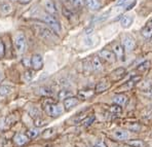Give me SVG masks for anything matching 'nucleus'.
Instances as JSON below:
<instances>
[{
    "instance_id": "nucleus-1",
    "label": "nucleus",
    "mask_w": 152,
    "mask_h": 147,
    "mask_svg": "<svg viewBox=\"0 0 152 147\" xmlns=\"http://www.w3.org/2000/svg\"><path fill=\"white\" fill-rule=\"evenodd\" d=\"M44 110H45L48 115H50V117H58V116H60V115H62V113L64 112V109L61 104L56 103V102H53V101L45 102Z\"/></svg>"
},
{
    "instance_id": "nucleus-2",
    "label": "nucleus",
    "mask_w": 152,
    "mask_h": 147,
    "mask_svg": "<svg viewBox=\"0 0 152 147\" xmlns=\"http://www.w3.org/2000/svg\"><path fill=\"white\" fill-rule=\"evenodd\" d=\"M13 46L18 53H24L27 48V40L25 35L22 32H18L13 38Z\"/></svg>"
},
{
    "instance_id": "nucleus-3",
    "label": "nucleus",
    "mask_w": 152,
    "mask_h": 147,
    "mask_svg": "<svg viewBox=\"0 0 152 147\" xmlns=\"http://www.w3.org/2000/svg\"><path fill=\"white\" fill-rule=\"evenodd\" d=\"M43 21L45 22L48 25V27L56 33V34H60L62 31V27L60 22L57 20V18L55 15H51L50 13H46V15H43Z\"/></svg>"
},
{
    "instance_id": "nucleus-4",
    "label": "nucleus",
    "mask_w": 152,
    "mask_h": 147,
    "mask_svg": "<svg viewBox=\"0 0 152 147\" xmlns=\"http://www.w3.org/2000/svg\"><path fill=\"white\" fill-rule=\"evenodd\" d=\"M38 35L42 39L48 40V41H56L57 40L56 33L50 28H46V27H39L38 28Z\"/></svg>"
},
{
    "instance_id": "nucleus-5",
    "label": "nucleus",
    "mask_w": 152,
    "mask_h": 147,
    "mask_svg": "<svg viewBox=\"0 0 152 147\" xmlns=\"http://www.w3.org/2000/svg\"><path fill=\"white\" fill-rule=\"evenodd\" d=\"M98 56H99V58L101 60L108 62V63H114L116 60V56L114 55V53L109 50H106V48L100 50L99 53H98Z\"/></svg>"
},
{
    "instance_id": "nucleus-6",
    "label": "nucleus",
    "mask_w": 152,
    "mask_h": 147,
    "mask_svg": "<svg viewBox=\"0 0 152 147\" xmlns=\"http://www.w3.org/2000/svg\"><path fill=\"white\" fill-rule=\"evenodd\" d=\"M122 46H124V50L127 53H131L132 50L135 48V39L133 38L132 36H129V35H124V37H122Z\"/></svg>"
},
{
    "instance_id": "nucleus-7",
    "label": "nucleus",
    "mask_w": 152,
    "mask_h": 147,
    "mask_svg": "<svg viewBox=\"0 0 152 147\" xmlns=\"http://www.w3.org/2000/svg\"><path fill=\"white\" fill-rule=\"evenodd\" d=\"M31 66L34 70H41L43 67V58L39 53H35L31 58Z\"/></svg>"
},
{
    "instance_id": "nucleus-8",
    "label": "nucleus",
    "mask_w": 152,
    "mask_h": 147,
    "mask_svg": "<svg viewBox=\"0 0 152 147\" xmlns=\"http://www.w3.org/2000/svg\"><path fill=\"white\" fill-rule=\"evenodd\" d=\"M78 104H79V99L77 97H74V96H71V97L64 100V107L66 109V111L71 110L75 106H77Z\"/></svg>"
},
{
    "instance_id": "nucleus-9",
    "label": "nucleus",
    "mask_w": 152,
    "mask_h": 147,
    "mask_svg": "<svg viewBox=\"0 0 152 147\" xmlns=\"http://www.w3.org/2000/svg\"><path fill=\"white\" fill-rule=\"evenodd\" d=\"M140 80H141V76L132 77L129 81H126V83H124L122 86H120L119 88H118V91H129V90H131V88H133L134 86H135V84L137 83V82H139Z\"/></svg>"
},
{
    "instance_id": "nucleus-10",
    "label": "nucleus",
    "mask_w": 152,
    "mask_h": 147,
    "mask_svg": "<svg viewBox=\"0 0 152 147\" xmlns=\"http://www.w3.org/2000/svg\"><path fill=\"white\" fill-rule=\"evenodd\" d=\"M28 142H29V138L25 134L18 133V134H15V137H13V143L17 146H24L25 144L28 143Z\"/></svg>"
},
{
    "instance_id": "nucleus-11",
    "label": "nucleus",
    "mask_w": 152,
    "mask_h": 147,
    "mask_svg": "<svg viewBox=\"0 0 152 147\" xmlns=\"http://www.w3.org/2000/svg\"><path fill=\"white\" fill-rule=\"evenodd\" d=\"M112 52L114 53V55L116 56V59L119 60H124V48L122 46V44L120 43H114L112 45Z\"/></svg>"
},
{
    "instance_id": "nucleus-12",
    "label": "nucleus",
    "mask_w": 152,
    "mask_h": 147,
    "mask_svg": "<svg viewBox=\"0 0 152 147\" xmlns=\"http://www.w3.org/2000/svg\"><path fill=\"white\" fill-rule=\"evenodd\" d=\"M44 8H45L48 13H50L51 15H55L56 17V15H58L57 6H56V4L53 3V1H51V0H46V1L44 2Z\"/></svg>"
},
{
    "instance_id": "nucleus-13",
    "label": "nucleus",
    "mask_w": 152,
    "mask_h": 147,
    "mask_svg": "<svg viewBox=\"0 0 152 147\" xmlns=\"http://www.w3.org/2000/svg\"><path fill=\"white\" fill-rule=\"evenodd\" d=\"M141 34H142V36L147 40L152 38V21L147 23L146 25L143 27L142 30H141Z\"/></svg>"
},
{
    "instance_id": "nucleus-14",
    "label": "nucleus",
    "mask_w": 152,
    "mask_h": 147,
    "mask_svg": "<svg viewBox=\"0 0 152 147\" xmlns=\"http://www.w3.org/2000/svg\"><path fill=\"white\" fill-rule=\"evenodd\" d=\"M84 3L89 10L94 12H97L101 8V3L99 2V0H84Z\"/></svg>"
},
{
    "instance_id": "nucleus-15",
    "label": "nucleus",
    "mask_w": 152,
    "mask_h": 147,
    "mask_svg": "<svg viewBox=\"0 0 152 147\" xmlns=\"http://www.w3.org/2000/svg\"><path fill=\"white\" fill-rule=\"evenodd\" d=\"M112 102L114 104H117V105L120 106H124L127 102V98L124 95H121V94H117L112 98Z\"/></svg>"
},
{
    "instance_id": "nucleus-16",
    "label": "nucleus",
    "mask_w": 152,
    "mask_h": 147,
    "mask_svg": "<svg viewBox=\"0 0 152 147\" xmlns=\"http://www.w3.org/2000/svg\"><path fill=\"white\" fill-rule=\"evenodd\" d=\"M12 10V7L10 5V3L6 1H3V2H0V15H6L8 13H10Z\"/></svg>"
},
{
    "instance_id": "nucleus-17",
    "label": "nucleus",
    "mask_w": 152,
    "mask_h": 147,
    "mask_svg": "<svg viewBox=\"0 0 152 147\" xmlns=\"http://www.w3.org/2000/svg\"><path fill=\"white\" fill-rule=\"evenodd\" d=\"M133 22H134V18L132 15H124L120 20V24H121L122 28H129L132 25H133Z\"/></svg>"
},
{
    "instance_id": "nucleus-18",
    "label": "nucleus",
    "mask_w": 152,
    "mask_h": 147,
    "mask_svg": "<svg viewBox=\"0 0 152 147\" xmlns=\"http://www.w3.org/2000/svg\"><path fill=\"white\" fill-rule=\"evenodd\" d=\"M91 68L95 71H98V72L103 70V64L101 62V59H100L99 57L93 58V60H91Z\"/></svg>"
},
{
    "instance_id": "nucleus-19",
    "label": "nucleus",
    "mask_w": 152,
    "mask_h": 147,
    "mask_svg": "<svg viewBox=\"0 0 152 147\" xmlns=\"http://www.w3.org/2000/svg\"><path fill=\"white\" fill-rule=\"evenodd\" d=\"M114 138L117 140H126L129 139V133L127 131H124V130H117L114 132Z\"/></svg>"
},
{
    "instance_id": "nucleus-20",
    "label": "nucleus",
    "mask_w": 152,
    "mask_h": 147,
    "mask_svg": "<svg viewBox=\"0 0 152 147\" xmlns=\"http://www.w3.org/2000/svg\"><path fill=\"white\" fill-rule=\"evenodd\" d=\"M126 74V72L124 68H118L111 73V76L113 77L114 80H119V79H121Z\"/></svg>"
},
{
    "instance_id": "nucleus-21",
    "label": "nucleus",
    "mask_w": 152,
    "mask_h": 147,
    "mask_svg": "<svg viewBox=\"0 0 152 147\" xmlns=\"http://www.w3.org/2000/svg\"><path fill=\"white\" fill-rule=\"evenodd\" d=\"M95 93H96L95 91H91V90H82L78 92V96H79L80 99L86 100L93 97V96L95 95Z\"/></svg>"
},
{
    "instance_id": "nucleus-22",
    "label": "nucleus",
    "mask_w": 152,
    "mask_h": 147,
    "mask_svg": "<svg viewBox=\"0 0 152 147\" xmlns=\"http://www.w3.org/2000/svg\"><path fill=\"white\" fill-rule=\"evenodd\" d=\"M126 144L131 147H145L146 146V143H145L143 140H140V139L129 140V141L126 142Z\"/></svg>"
},
{
    "instance_id": "nucleus-23",
    "label": "nucleus",
    "mask_w": 152,
    "mask_h": 147,
    "mask_svg": "<svg viewBox=\"0 0 152 147\" xmlns=\"http://www.w3.org/2000/svg\"><path fill=\"white\" fill-rule=\"evenodd\" d=\"M27 136H28L29 139H35V138H37L38 136L40 135V131L38 128H32V129H29L28 131H27Z\"/></svg>"
},
{
    "instance_id": "nucleus-24",
    "label": "nucleus",
    "mask_w": 152,
    "mask_h": 147,
    "mask_svg": "<svg viewBox=\"0 0 152 147\" xmlns=\"http://www.w3.org/2000/svg\"><path fill=\"white\" fill-rule=\"evenodd\" d=\"M108 88V83H107L106 81H100L97 83V86H96V90L95 92L100 94V93H103L105 92V91Z\"/></svg>"
},
{
    "instance_id": "nucleus-25",
    "label": "nucleus",
    "mask_w": 152,
    "mask_h": 147,
    "mask_svg": "<svg viewBox=\"0 0 152 147\" xmlns=\"http://www.w3.org/2000/svg\"><path fill=\"white\" fill-rule=\"evenodd\" d=\"M71 96H72V92L69 90H62L58 94V98H59L60 100H65V99H67V98L71 97Z\"/></svg>"
},
{
    "instance_id": "nucleus-26",
    "label": "nucleus",
    "mask_w": 152,
    "mask_h": 147,
    "mask_svg": "<svg viewBox=\"0 0 152 147\" xmlns=\"http://www.w3.org/2000/svg\"><path fill=\"white\" fill-rule=\"evenodd\" d=\"M95 119H96L95 115H89V116L86 117V118L82 120L81 124H82V126H83V127H89L94 121H95Z\"/></svg>"
},
{
    "instance_id": "nucleus-27",
    "label": "nucleus",
    "mask_w": 152,
    "mask_h": 147,
    "mask_svg": "<svg viewBox=\"0 0 152 147\" xmlns=\"http://www.w3.org/2000/svg\"><path fill=\"white\" fill-rule=\"evenodd\" d=\"M109 111H110L111 113H114V114H119V113L122 112V106L114 104V105L109 107Z\"/></svg>"
},
{
    "instance_id": "nucleus-28",
    "label": "nucleus",
    "mask_w": 152,
    "mask_h": 147,
    "mask_svg": "<svg viewBox=\"0 0 152 147\" xmlns=\"http://www.w3.org/2000/svg\"><path fill=\"white\" fill-rule=\"evenodd\" d=\"M29 114H30V116H32L34 119H37L40 117V111L38 110L36 107H31L30 110H29Z\"/></svg>"
},
{
    "instance_id": "nucleus-29",
    "label": "nucleus",
    "mask_w": 152,
    "mask_h": 147,
    "mask_svg": "<svg viewBox=\"0 0 152 147\" xmlns=\"http://www.w3.org/2000/svg\"><path fill=\"white\" fill-rule=\"evenodd\" d=\"M39 93H40V95L45 96V97H48V96L53 95V91H51V88H48V86H42V88H40Z\"/></svg>"
},
{
    "instance_id": "nucleus-30",
    "label": "nucleus",
    "mask_w": 152,
    "mask_h": 147,
    "mask_svg": "<svg viewBox=\"0 0 152 147\" xmlns=\"http://www.w3.org/2000/svg\"><path fill=\"white\" fill-rule=\"evenodd\" d=\"M12 91V86H0V95L6 96Z\"/></svg>"
},
{
    "instance_id": "nucleus-31",
    "label": "nucleus",
    "mask_w": 152,
    "mask_h": 147,
    "mask_svg": "<svg viewBox=\"0 0 152 147\" xmlns=\"http://www.w3.org/2000/svg\"><path fill=\"white\" fill-rule=\"evenodd\" d=\"M149 66H150V62L145 61V62H143V63H141L140 65L137 67V71H139V72H145V71L149 68Z\"/></svg>"
},
{
    "instance_id": "nucleus-32",
    "label": "nucleus",
    "mask_w": 152,
    "mask_h": 147,
    "mask_svg": "<svg viewBox=\"0 0 152 147\" xmlns=\"http://www.w3.org/2000/svg\"><path fill=\"white\" fill-rule=\"evenodd\" d=\"M33 77H34V73H33V71L27 70L26 72L24 73V79H25V81H27V82H30L31 80L33 79Z\"/></svg>"
},
{
    "instance_id": "nucleus-33",
    "label": "nucleus",
    "mask_w": 152,
    "mask_h": 147,
    "mask_svg": "<svg viewBox=\"0 0 152 147\" xmlns=\"http://www.w3.org/2000/svg\"><path fill=\"white\" fill-rule=\"evenodd\" d=\"M55 134V129L50 128V129H46L45 131L42 132V137L43 138H50V136H53Z\"/></svg>"
},
{
    "instance_id": "nucleus-34",
    "label": "nucleus",
    "mask_w": 152,
    "mask_h": 147,
    "mask_svg": "<svg viewBox=\"0 0 152 147\" xmlns=\"http://www.w3.org/2000/svg\"><path fill=\"white\" fill-rule=\"evenodd\" d=\"M70 2L76 8H81L84 4V0H70Z\"/></svg>"
},
{
    "instance_id": "nucleus-35",
    "label": "nucleus",
    "mask_w": 152,
    "mask_h": 147,
    "mask_svg": "<svg viewBox=\"0 0 152 147\" xmlns=\"http://www.w3.org/2000/svg\"><path fill=\"white\" fill-rule=\"evenodd\" d=\"M63 13H64L65 17L68 18V19H71V17H73L72 12H71L70 10H68V8H66V7L63 8Z\"/></svg>"
},
{
    "instance_id": "nucleus-36",
    "label": "nucleus",
    "mask_w": 152,
    "mask_h": 147,
    "mask_svg": "<svg viewBox=\"0 0 152 147\" xmlns=\"http://www.w3.org/2000/svg\"><path fill=\"white\" fill-rule=\"evenodd\" d=\"M4 53H5V48H4V43L2 40L0 39V59L4 57Z\"/></svg>"
},
{
    "instance_id": "nucleus-37",
    "label": "nucleus",
    "mask_w": 152,
    "mask_h": 147,
    "mask_svg": "<svg viewBox=\"0 0 152 147\" xmlns=\"http://www.w3.org/2000/svg\"><path fill=\"white\" fill-rule=\"evenodd\" d=\"M129 129V130H132V131H134V132H139L140 129H141V127L138 124H134V127L131 126Z\"/></svg>"
},
{
    "instance_id": "nucleus-38",
    "label": "nucleus",
    "mask_w": 152,
    "mask_h": 147,
    "mask_svg": "<svg viewBox=\"0 0 152 147\" xmlns=\"http://www.w3.org/2000/svg\"><path fill=\"white\" fill-rule=\"evenodd\" d=\"M45 124V121L44 120H42L41 118H37V119H35V126L36 127H41V126H43V124Z\"/></svg>"
},
{
    "instance_id": "nucleus-39",
    "label": "nucleus",
    "mask_w": 152,
    "mask_h": 147,
    "mask_svg": "<svg viewBox=\"0 0 152 147\" xmlns=\"http://www.w3.org/2000/svg\"><path fill=\"white\" fill-rule=\"evenodd\" d=\"M84 43L86 44V45H93L94 42H93V38H91V36H88L86 38V40H84Z\"/></svg>"
},
{
    "instance_id": "nucleus-40",
    "label": "nucleus",
    "mask_w": 152,
    "mask_h": 147,
    "mask_svg": "<svg viewBox=\"0 0 152 147\" xmlns=\"http://www.w3.org/2000/svg\"><path fill=\"white\" fill-rule=\"evenodd\" d=\"M136 4H137V0H134V1H133V2H132V3H131V4H129V5H127V6H126V10H132V8H133V7H134V6H135V5H136Z\"/></svg>"
},
{
    "instance_id": "nucleus-41",
    "label": "nucleus",
    "mask_w": 152,
    "mask_h": 147,
    "mask_svg": "<svg viewBox=\"0 0 152 147\" xmlns=\"http://www.w3.org/2000/svg\"><path fill=\"white\" fill-rule=\"evenodd\" d=\"M93 32H94V29L93 28H88V29H86V36H91V35L93 34Z\"/></svg>"
},
{
    "instance_id": "nucleus-42",
    "label": "nucleus",
    "mask_w": 152,
    "mask_h": 147,
    "mask_svg": "<svg viewBox=\"0 0 152 147\" xmlns=\"http://www.w3.org/2000/svg\"><path fill=\"white\" fill-rule=\"evenodd\" d=\"M126 2H127V0H118V1L116 2V5H124Z\"/></svg>"
},
{
    "instance_id": "nucleus-43",
    "label": "nucleus",
    "mask_w": 152,
    "mask_h": 147,
    "mask_svg": "<svg viewBox=\"0 0 152 147\" xmlns=\"http://www.w3.org/2000/svg\"><path fill=\"white\" fill-rule=\"evenodd\" d=\"M95 147H107L106 145H105V143L104 142H98V143H96V145H95Z\"/></svg>"
},
{
    "instance_id": "nucleus-44",
    "label": "nucleus",
    "mask_w": 152,
    "mask_h": 147,
    "mask_svg": "<svg viewBox=\"0 0 152 147\" xmlns=\"http://www.w3.org/2000/svg\"><path fill=\"white\" fill-rule=\"evenodd\" d=\"M3 78H4V73H3V71L0 69V82L3 80Z\"/></svg>"
},
{
    "instance_id": "nucleus-45",
    "label": "nucleus",
    "mask_w": 152,
    "mask_h": 147,
    "mask_svg": "<svg viewBox=\"0 0 152 147\" xmlns=\"http://www.w3.org/2000/svg\"><path fill=\"white\" fill-rule=\"evenodd\" d=\"M20 1H21L22 3H28V2H30L31 0H20Z\"/></svg>"
},
{
    "instance_id": "nucleus-46",
    "label": "nucleus",
    "mask_w": 152,
    "mask_h": 147,
    "mask_svg": "<svg viewBox=\"0 0 152 147\" xmlns=\"http://www.w3.org/2000/svg\"><path fill=\"white\" fill-rule=\"evenodd\" d=\"M10 1H18V0H10Z\"/></svg>"
}]
</instances>
